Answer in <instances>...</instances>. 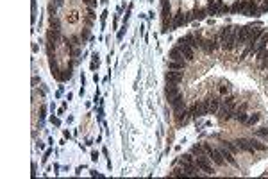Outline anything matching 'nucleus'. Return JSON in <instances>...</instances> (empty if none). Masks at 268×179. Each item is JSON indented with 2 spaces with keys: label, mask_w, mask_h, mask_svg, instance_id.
<instances>
[{
  "label": "nucleus",
  "mask_w": 268,
  "mask_h": 179,
  "mask_svg": "<svg viewBox=\"0 0 268 179\" xmlns=\"http://www.w3.org/2000/svg\"><path fill=\"white\" fill-rule=\"evenodd\" d=\"M218 149H220V152H222V156H224L225 163H229V165H231V167H234V168L240 167V165H238V161H236V158H234V154H232V152L227 147H225V145H222V143H220Z\"/></svg>",
  "instance_id": "0eeeda50"
},
{
  "label": "nucleus",
  "mask_w": 268,
  "mask_h": 179,
  "mask_svg": "<svg viewBox=\"0 0 268 179\" xmlns=\"http://www.w3.org/2000/svg\"><path fill=\"white\" fill-rule=\"evenodd\" d=\"M238 27L240 25H224L218 32V39H220V47L225 52H232L236 50V34H238Z\"/></svg>",
  "instance_id": "f257e3e1"
},
{
  "label": "nucleus",
  "mask_w": 268,
  "mask_h": 179,
  "mask_svg": "<svg viewBox=\"0 0 268 179\" xmlns=\"http://www.w3.org/2000/svg\"><path fill=\"white\" fill-rule=\"evenodd\" d=\"M79 36H81V39H82V41H86L88 38H89V29H84V31H82L81 34H79Z\"/></svg>",
  "instance_id": "412c9836"
},
{
  "label": "nucleus",
  "mask_w": 268,
  "mask_h": 179,
  "mask_svg": "<svg viewBox=\"0 0 268 179\" xmlns=\"http://www.w3.org/2000/svg\"><path fill=\"white\" fill-rule=\"evenodd\" d=\"M107 14H109V13H107V11H104V13H102V14H100V18H102V22H106Z\"/></svg>",
  "instance_id": "c85d7f7f"
},
{
  "label": "nucleus",
  "mask_w": 268,
  "mask_h": 179,
  "mask_svg": "<svg viewBox=\"0 0 268 179\" xmlns=\"http://www.w3.org/2000/svg\"><path fill=\"white\" fill-rule=\"evenodd\" d=\"M232 118H234L238 124H245L247 122V118H249V115H247L245 111H240V109L236 108V109L232 111Z\"/></svg>",
  "instance_id": "f3484780"
},
{
  "label": "nucleus",
  "mask_w": 268,
  "mask_h": 179,
  "mask_svg": "<svg viewBox=\"0 0 268 179\" xmlns=\"http://www.w3.org/2000/svg\"><path fill=\"white\" fill-rule=\"evenodd\" d=\"M52 2H54V4H57V6H61V4H63V0H52Z\"/></svg>",
  "instance_id": "7c9ffc66"
},
{
  "label": "nucleus",
  "mask_w": 268,
  "mask_h": 179,
  "mask_svg": "<svg viewBox=\"0 0 268 179\" xmlns=\"http://www.w3.org/2000/svg\"><path fill=\"white\" fill-rule=\"evenodd\" d=\"M149 2H154V0H149Z\"/></svg>",
  "instance_id": "2f4dec72"
},
{
  "label": "nucleus",
  "mask_w": 268,
  "mask_h": 179,
  "mask_svg": "<svg viewBox=\"0 0 268 179\" xmlns=\"http://www.w3.org/2000/svg\"><path fill=\"white\" fill-rule=\"evenodd\" d=\"M249 143H250V147L254 149L256 152H266L268 147L265 145V143L259 140V138H256V136H252V138H249Z\"/></svg>",
  "instance_id": "9d476101"
},
{
  "label": "nucleus",
  "mask_w": 268,
  "mask_h": 179,
  "mask_svg": "<svg viewBox=\"0 0 268 179\" xmlns=\"http://www.w3.org/2000/svg\"><path fill=\"white\" fill-rule=\"evenodd\" d=\"M91 160H93V161L99 160V152H97V150H93V152H91Z\"/></svg>",
  "instance_id": "393cba45"
},
{
  "label": "nucleus",
  "mask_w": 268,
  "mask_h": 179,
  "mask_svg": "<svg viewBox=\"0 0 268 179\" xmlns=\"http://www.w3.org/2000/svg\"><path fill=\"white\" fill-rule=\"evenodd\" d=\"M234 143H236V147L240 149V150H243V152H249L250 156H254V158H256V150L250 147L249 138H236V140H234Z\"/></svg>",
  "instance_id": "1a4fd4ad"
},
{
  "label": "nucleus",
  "mask_w": 268,
  "mask_h": 179,
  "mask_svg": "<svg viewBox=\"0 0 268 179\" xmlns=\"http://www.w3.org/2000/svg\"><path fill=\"white\" fill-rule=\"evenodd\" d=\"M36 147L39 149V150H43V149H45V143L43 142H36Z\"/></svg>",
  "instance_id": "a878e982"
},
{
  "label": "nucleus",
  "mask_w": 268,
  "mask_h": 179,
  "mask_svg": "<svg viewBox=\"0 0 268 179\" xmlns=\"http://www.w3.org/2000/svg\"><path fill=\"white\" fill-rule=\"evenodd\" d=\"M82 2H84V4H88V6H97V0H82Z\"/></svg>",
  "instance_id": "b1692460"
},
{
  "label": "nucleus",
  "mask_w": 268,
  "mask_h": 179,
  "mask_svg": "<svg viewBox=\"0 0 268 179\" xmlns=\"http://www.w3.org/2000/svg\"><path fill=\"white\" fill-rule=\"evenodd\" d=\"M38 82H39V77H38V75H34V77H32V86H36Z\"/></svg>",
  "instance_id": "bb28decb"
},
{
  "label": "nucleus",
  "mask_w": 268,
  "mask_h": 179,
  "mask_svg": "<svg viewBox=\"0 0 268 179\" xmlns=\"http://www.w3.org/2000/svg\"><path fill=\"white\" fill-rule=\"evenodd\" d=\"M166 66H168V70H186L188 61H168Z\"/></svg>",
  "instance_id": "2eb2a0df"
},
{
  "label": "nucleus",
  "mask_w": 268,
  "mask_h": 179,
  "mask_svg": "<svg viewBox=\"0 0 268 179\" xmlns=\"http://www.w3.org/2000/svg\"><path fill=\"white\" fill-rule=\"evenodd\" d=\"M209 99V113L211 115H216L220 109V106H222V99L220 97H207Z\"/></svg>",
  "instance_id": "f8f14e48"
},
{
  "label": "nucleus",
  "mask_w": 268,
  "mask_h": 179,
  "mask_svg": "<svg viewBox=\"0 0 268 179\" xmlns=\"http://www.w3.org/2000/svg\"><path fill=\"white\" fill-rule=\"evenodd\" d=\"M64 138H68V140L72 138V134H70V131H64Z\"/></svg>",
  "instance_id": "c756f323"
},
{
  "label": "nucleus",
  "mask_w": 268,
  "mask_h": 179,
  "mask_svg": "<svg viewBox=\"0 0 268 179\" xmlns=\"http://www.w3.org/2000/svg\"><path fill=\"white\" fill-rule=\"evenodd\" d=\"M200 49L206 52L207 56H213L215 52L218 49H222L220 47V39H216V38H200Z\"/></svg>",
  "instance_id": "f03ea898"
},
{
  "label": "nucleus",
  "mask_w": 268,
  "mask_h": 179,
  "mask_svg": "<svg viewBox=\"0 0 268 179\" xmlns=\"http://www.w3.org/2000/svg\"><path fill=\"white\" fill-rule=\"evenodd\" d=\"M195 163H197V167H199L204 174H207V176H215V174H216L215 163L209 160V156H204V158H195Z\"/></svg>",
  "instance_id": "7ed1b4c3"
},
{
  "label": "nucleus",
  "mask_w": 268,
  "mask_h": 179,
  "mask_svg": "<svg viewBox=\"0 0 268 179\" xmlns=\"http://www.w3.org/2000/svg\"><path fill=\"white\" fill-rule=\"evenodd\" d=\"M179 93H181L179 84H168V82H166V86H164V97H166V100L174 99L175 95H179Z\"/></svg>",
  "instance_id": "9b49d317"
},
{
  "label": "nucleus",
  "mask_w": 268,
  "mask_h": 179,
  "mask_svg": "<svg viewBox=\"0 0 268 179\" xmlns=\"http://www.w3.org/2000/svg\"><path fill=\"white\" fill-rule=\"evenodd\" d=\"M168 57H170V61H186V59H184V56H182V52L179 50V47H177V45H175L174 49L168 52Z\"/></svg>",
  "instance_id": "ddd939ff"
},
{
  "label": "nucleus",
  "mask_w": 268,
  "mask_h": 179,
  "mask_svg": "<svg viewBox=\"0 0 268 179\" xmlns=\"http://www.w3.org/2000/svg\"><path fill=\"white\" fill-rule=\"evenodd\" d=\"M168 104L172 106L174 113L182 111V109H186V102H184V95H182V92L179 93V95H175L174 99H170V100H168Z\"/></svg>",
  "instance_id": "423d86ee"
},
{
  "label": "nucleus",
  "mask_w": 268,
  "mask_h": 179,
  "mask_svg": "<svg viewBox=\"0 0 268 179\" xmlns=\"http://www.w3.org/2000/svg\"><path fill=\"white\" fill-rule=\"evenodd\" d=\"M231 92H232L231 82H229V81H222V82H220V88H218V93L222 97H225V95H231Z\"/></svg>",
  "instance_id": "dca6fc26"
},
{
  "label": "nucleus",
  "mask_w": 268,
  "mask_h": 179,
  "mask_svg": "<svg viewBox=\"0 0 268 179\" xmlns=\"http://www.w3.org/2000/svg\"><path fill=\"white\" fill-rule=\"evenodd\" d=\"M259 68H261L263 72H266V70H268V57L265 59V61H261V63H259Z\"/></svg>",
  "instance_id": "4be33fe9"
},
{
  "label": "nucleus",
  "mask_w": 268,
  "mask_h": 179,
  "mask_svg": "<svg viewBox=\"0 0 268 179\" xmlns=\"http://www.w3.org/2000/svg\"><path fill=\"white\" fill-rule=\"evenodd\" d=\"M177 47H179V50L182 52V56H184V59H186L188 63L195 61V49H191V47L186 43L184 38H179V39H177Z\"/></svg>",
  "instance_id": "20e7f679"
},
{
  "label": "nucleus",
  "mask_w": 268,
  "mask_h": 179,
  "mask_svg": "<svg viewBox=\"0 0 268 179\" xmlns=\"http://www.w3.org/2000/svg\"><path fill=\"white\" fill-rule=\"evenodd\" d=\"M48 24H50V29H56V31H61V20L57 18V16H50Z\"/></svg>",
  "instance_id": "aec40b11"
},
{
  "label": "nucleus",
  "mask_w": 268,
  "mask_h": 179,
  "mask_svg": "<svg viewBox=\"0 0 268 179\" xmlns=\"http://www.w3.org/2000/svg\"><path fill=\"white\" fill-rule=\"evenodd\" d=\"M190 152H191L195 158H204V156H207L206 149H204V145H202V143H195L193 147H191V150H190Z\"/></svg>",
  "instance_id": "4468645a"
},
{
  "label": "nucleus",
  "mask_w": 268,
  "mask_h": 179,
  "mask_svg": "<svg viewBox=\"0 0 268 179\" xmlns=\"http://www.w3.org/2000/svg\"><path fill=\"white\" fill-rule=\"evenodd\" d=\"M45 111H47V108H45V106H41V115H39V118H41V120L45 118Z\"/></svg>",
  "instance_id": "cd10ccee"
},
{
  "label": "nucleus",
  "mask_w": 268,
  "mask_h": 179,
  "mask_svg": "<svg viewBox=\"0 0 268 179\" xmlns=\"http://www.w3.org/2000/svg\"><path fill=\"white\" fill-rule=\"evenodd\" d=\"M261 122V113H254V115H249V118H247V122H245V125H256V124Z\"/></svg>",
  "instance_id": "a211bd4d"
},
{
  "label": "nucleus",
  "mask_w": 268,
  "mask_h": 179,
  "mask_svg": "<svg viewBox=\"0 0 268 179\" xmlns=\"http://www.w3.org/2000/svg\"><path fill=\"white\" fill-rule=\"evenodd\" d=\"M266 47H268V32H265V34H263V36L259 38V41L256 43V47H254V49L250 50V54H249V56H250V57L257 56V54H259L261 50H265Z\"/></svg>",
  "instance_id": "6e6552de"
},
{
  "label": "nucleus",
  "mask_w": 268,
  "mask_h": 179,
  "mask_svg": "<svg viewBox=\"0 0 268 179\" xmlns=\"http://www.w3.org/2000/svg\"><path fill=\"white\" fill-rule=\"evenodd\" d=\"M50 122L54 124V125H61V120H59L57 117H50Z\"/></svg>",
  "instance_id": "5701e85b"
},
{
  "label": "nucleus",
  "mask_w": 268,
  "mask_h": 179,
  "mask_svg": "<svg viewBox=\"0 0 268 179\" xmlns=\"http://www.w3.org/2000/svg\"><path fill=\"white\" fill-rule=\"evenodd\" d=\"M164 81L168 84H181L184 81V74H182V70H168L164 74Z\"/></svg>",
  "instance_id": "39448f33"
},
{
  "label": "nucleus",
  "mask_w": 268,
  "mask_h": 179,
  "mask_svg": "<svg viewBox=\"0 0 268 179\" xmlns=\"http://www.w3.org/2000/svg\"><path fill=\"white\" fill-rule=\"evenodd\" d=\"M252 134L256 136V138L266 140V138H268V127H259V129H252Z\"/></svg>",
  "instance_id": "6ab92c4d"
}]
</instances>
